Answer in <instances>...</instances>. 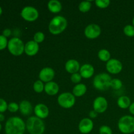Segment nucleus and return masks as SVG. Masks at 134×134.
Here are the masks:
<instances>
[{
	"label": "nucleus",
	"mask_w": 134,
	"mask_h": 134,
	"mask_svg": "<svg viewBox=\"0 0 134 134\" xmlns=\"http://www.w3.org/2000/svg\"><path fill=\"white\" fill-rule=\"evenodd\" d=\"M26 123L18 116H13L7 120L5 124L6 134H24L26 130Z\"/></svg>",
	"instance_id": "1"
},
{
	"label": "nucleus",
	"mask_w": 134,
	"mask_h": 134,
	"mask_svg": "<svg viewBox=\"0 0 134 134\" xmlns=\"http://www.w3.org/2000/svg\"><path fill=\"white\" fill-rule=\"evenodd\" d=\"M26 129L30 134H43L45 124L42 119L37 116H30L26 123Z\"/></svg>",
	"instance_id": "2"
},
{
	"label": "nucleus",
	"mask_w": 134,
	"mask_h": 134,
	"mask_svg": "<svg viewBox=\"0 0 134 134\" xmlns=\"http://www.w3.org/2000/svg\"><path fill=\"white\" fill-rule=\"evenodd\" d=\"M68 26V21L62 16H56L51 20L48 26L49 31L53 35H58L62 33Z\"/></svg>",
	"instance_id": "3"
},
{
	"label": "nucleus",
	"mask_w": 134,
	"mask_h": 134,
	"mask_svg": "<svg viewBox=\"0 0 134 134\" xmlns=\"http://www.w3.org/2000/svg\"><path fill=\"white\" fill-rule=\"evenodd\" d=\"M111 77L108 73H102L95 76L93 81V85L97 90L105 91L110 87Z\"/></svg>",
	"instance_id": "4"
},
{
	"label": "nucleus",
	"mask_w": 134,
	"mask_h": 134,
	"mask_svg": "<svg viewBox=\"0 0 134 134\" xmlns=\"http://www.w3.org/2000/svg\"><path fill=\"white\" fill-rule=\"evenodd\" d=\"M118 128L120 132L124 134H130L134 132V117L130 115L123 116L119 119Z\"/></svg>",
	"instance_id": "5"
},
{
	"label": "nucleus",
	"mask_w": 134,
	"mask_h": 134,
	"mask_svg": "<svg viewBox=\"0 0 134 134\" xmlns=\"http://www.w3.org/2000/svg\"><path fill=\"white\" fill-rule=\"evenodd\" d=\"M9 51L14 56H20L24 52L25 44L18 37H13L8 41Z\"/></svg>",
	"instance_id": "6"
},
{
	"label": "nucleus",
	"mask_w": 134,
	"mask_h": 134,
	"mask_svg": "<svg viewBox=\"0 0 134 134\" xmlns=\"http://www.w3.org/2000/svg\"><path fill=\"white\" fill-rule=\"evenodd\" d=\"M58 103L62 107L69 109L75 103V96L70 92H64L58 98Z\"/></svg>",
	"instance_id": "7"
},
{
	"label": "nucleus",
	"mask_w": 134,
	"mask_h": 134,
	"mask_svg": "<svg viewBox=\"0 0 134 134\" xmlns=\"http://www.w3.org/2000/svg\"><path fill=\"white\" fill-rule=\"evenodd\" d=\"M21 16L27 22H34L39 17V12L34 7L26 6L22 9Z\"/></svg>",
	"instance_id": "8"
},
{
	"label": "nucleus",
	"mask_w": 134,
	"mask_h": 134,
	"mask_svg": "<svg viewBox=\"0 0 134 134\" xmlns=\"http://www.w3.org/2000/svg\"><path fill=\"white\" fill-rule=\"evenodd\" d=\"M100 27L96 24L88 25L85 30V35L87 38L90 39H96L101 34Z\"/></svg>",
	"instance_id": "9"
},
{
	"label": "nucleus",
	"mask_w": 134,
	"mask_h": 134,
	"mask_svg": "<svg viewBox=\"0 0 134 134\" xmlns=\"http://www.w3.org/2000/svg\"><path fill=\"white\" fill-rule=\"evenodd\" d=\"M107 71L111 74H118L122 69V64L116 59H110L106 64Z\"/></svg>",
	"instance_id": "10"
},
{
	"label": "nucleus",
	"mask_w": 134,
	"mask_h": 134,
	"mask_svg": "<svg viewBox=\"0 0 134 134\" xmlns=\"http://www.w3.org/2000/svg\"><path fill=\"white\" fill-rule=\"evenodd\" d=\"M108 107V102L107 99L102 96H99L96 98L93 103L94 110L98 113H102L107 110Z\"/></svg>",
	"instance_id": "11"
},
{
	"label": "nucleus",
	"mask_w": 134,
	"mask_h": 134,
	"mask_svg": "<svg viewBox=\"0 0 134 134\" xmlns=\"http://www.w3.org/2000/svg\"><path fill=\"white\" fill-rule=\"evenodd\" d=\"M55 76V72L53 69L51 68H44L41 70L39 74V78L42 82H44L46 83L52 81Z\"/></svg>",
	"instance_id": "12"
},
{
	"label": "nucleus",
	"mask_w": 134,
	"mask_h": 134,
	"mask_svg": "<svg viewBox=\"0 0 134 134\" xmlns=\"http://www.w3.org/2000/svg\"><path fill=\"white\" fill-rule=\"evenodd\" d=\"M94 128V122L88 118H85L80 121L79 124V130L83 134H88L92 131Z\"/></svg>",
	"instance_id": "13"
},
{
	"label": "nucleus",
	"mask_w": 134,
	"mask_h": 134,
	"mask_svg": "<svg viewBox=\"0 0 134 134\" xmlns=\"http://www.w3.org/2000/svg\"><path fill=\"white\" fill-rule=\"evenodd\" d=\"M34 110L37 117L41 119H46L49 115L48 107L43 103H39L36 105Z\"/></svg>",
	"instance_id": "14"
},
{
	"label": "nucleus",
	"mask_w": 134,
	"mask_h": 134,
	"mask_svg": "<svg viewBox=\"0 0 134 134\" xmlns=\"http://www.w3.org/2000/svg\"><path fill=\"white\" fill-rule=\"evenodd\" d=\"M39 50V46L38 43L33 41H29L26 43L24 47V52L30 56H35L37 54Z\"/></svg>",
	"instance_id": "15"
},
{
	"label": "nucleus",
	"mask_w": 134,
	"mask_h": 134,
	"mask_svg": "<svg viewBox=\"0 0 134 134\" xmlns=\"http://www.w3.org/2000/svg\"><path fill=\"white\" fill-rule=\"evenodd\" d=\"M94 73V68L91 64H85L80 68V74L84 79H89L93 76Z\"/></svg>",
	"instance_id": "16"
},
{
	"label": "nucleus",
	"mask_w": 134,
	"mask_h": 134,
	"mask_svg": "<svg viewBox=\"0 0 134 134\" xmlns=\"http://www.w3.org/2000/svg\"><path fill=\"white\" fill-rule=\"evenodd\" d=\"M65 70L69 73H76L79 71V70H80V64L79 63L78 61H77L76 60H69L65 63Z\"/></svg>",
	"instance_id": "17"
},
{
	"label": "nucleus",
	"mask_w": 134,
	"mask_h": 134,
	"mask_svg": "<svg viewBox=\"0 0 134 134\" xmlns=\"http://www.w3.org/2000/svg\"><path fill=\"white\" fill-rule=\"evenodd\" d=\"M44 92L49 96H55L58 93L59 86L54 81L47 82L44 85Z\"/></svg>",
	"instance_id": "18"
},
{
	"label": "nucleus",
	"mask_w": 134,
	"mask_h": 134,
	"mask_svg": "<svg viewBox=\"0 0 134 134\" xmlns=\"http://www.w3.org/2000/svg\"><path fill=\"white\" fill-rule=\"evenodd\" d=\"M19 110L24 116H28L32 113L33 107L29 101L23 100L20 103Z\"/></svg>",
	"instance_id": "19"
},
{
	"label": "nucleus",
	"mask_w": 134,
	"mask_h": 134,
	"mask_svg": "<svg viewBox=\"0 0 134 134\" xmlns=\"http://www.w3.org/2000/svg\"><path fill=\"white\" fill-rule=\"evenodd\" d=\"M48 9L51 13H58L61 11L62 5L60 1L58 0H51L48 3Z\"/></svg>",
	"instance_id": "20"
},
{
	"label": "nucleus",
	"mask_w": 134,
	"mask_h": 134,
	"mask_svg": "<svg viewBox=\"0 0 134 134\" xmlns=\"http://www.w3.org/2000/svg\"><path fill=\"white\" fill-rule=\"evenodd\" d=\"M87 88L84 84L79 83L76 85L73 89V94L76 97H81L86 92Z\"/></svg>",
	"instance_id": "21"
},
{
	"label": "nucleus",
	"mask_w": 134,
	"mask_h": 134,
	"mask_svg": "<svg viewBox=\"0 0 134 134\" xmlns=\"http://www.w3.org/2000/svg\"><path fill=\"white\" fill-rule=\"evenodd\" d=\"M131 100L129 97L126 96H122L118 99L117 105L120 108L127 109L130 107L131 105Z\"/></svg>",
	"instance_id": "22"
},
{
	"label": "nucleus",
	"mask_w": 134,
	"mask_h": 134,
	"mask_svg": "<svg viewBox=\"0 0 134 134\" xmlns=\"http://www.w3.org/2000/svg\"><path fill=\"white\" fill-rule=\"evenodd\" d=\"M98 58L103 62H108L111 59V54L106 49H102L98 52Z\"/></svg>",
	"instance_id": "23"
},
{
	"label": "nucleus",
	"mask_w": 134,
	"mask_h": 134,
	"mask_svg": "<svg viewBox=\"0 0 134 134\" xmlns=\"http://www.w3.org/2000/svg\"><path fill=\"white\" fill-rule=\"evenodd\" d=\"M92 3L90 1H83L80 3L79 5V9L82 13H87L90 10Z\"/></svg>",
	"instance_id": "24"
},
{
	"label": "nucleus",
	"mask_w": 134,
	"mask_h": 134,
	"mask_svg": "<svg viewBox=\"0 0 134 134\" xmlns=\"http://www.w3.org/2000/svg\"><path fill=\"white\" fill-rule=\"evenodd\" d=\"M122 86V82L119 79H113L111 80L110 87L114 90H119Z\"/></svg>",
	"instance_id": "25"
},
{
	"label": "nucleus",
	"mask_w": 134,
	"mask_h": 134,
	"mask_svg": "<svg viewBox=\"0 0 134 134\" xmlns=\"http://www.w3.org/2000/svg\"><path fill=\"white\" fill-rule=\"evenodd\" d=\"M44 85H43V82L40 80L35 81L34 84V90L35 92L41 93L44 90Z\"/></svg>",
	"instance_id": "26"
},
{
	"label": "nucleus",
	"mask_w": 134,
	"mask_h": 134,
	"mask_svg": "<svg viewBox=\"0 0 134 134\" xmlns=\"http://www.w3.org/2000/svg\"><path fill=\"white\" fill-rule=\"evenodd\" d=\"M124 33L126 36L133 37L134 36V27L133 25H126L124 27Z\"/></svg>",
	"instance_id": "27"
},
{
	"label": "nucleus",
	"mask_w": 134,
	"mask_h": 134,
	"mask_svg": "<svg viewBox=\"0 0 134 134\" xmlns=\"http://www.w3.org/2000/svg\"><path fill=\"white\" fill-rule=\"evenodd\" d=\"M109 0H96L95 1V3L97 7L101 9H105L109 6L110 5Z\"/></svg>",
	"instance_id": "28"
},
{
	"label": "nucleus",
	"mask_w": 134,
	"mask_h": 134,
	"mask_svg": "<svg viewBox=\"0 0 134 134\" xmlns=\"http://www.w3.org/2000/svg\"><path fill=\"white\" fill-rule=\"evenodd\" d=\"M44 34L41 31H38V32L35 33V35L34 36V41L36 42L37 43H41L44 40Z\"/></svg>",
	"instance_id": "29"
},
{
	"label": "nucleus",
	"mask_w": 134,
	"mask_h": 134,
	"mask_svg": "<svg viewBox=\"0 0 134 134\" xmlns=\"http://www.w3.org/2000/svg\"><path fill=\"white\" fill-rule=\"evenodd\" d=\"M99 134H113V131L109 126L107 125H103L99 128Z\"/></svg>",
	"instance_id": "30"
},
{
	"label": "nucleus",
	"mask_w": 134,
	"mask_h": 134,
	"mask_svg": "<svg viewBox=\"0 0 134 134\" xmlns=\"http://www.w3.org/2000/svg\"><path fill=\"white\" fill-rule=\"evenodd\" d=\"M82 78V77H81L80 73H73V74H72L71 76V81L73 83H76L77 85V84H79V82H81Z\"/></svg>",
	"instance_id": "31"
},
{
	"label": "nucleus",
	"mask_w": 134,
	"mask_h": 134,
	"mask_svg": "<svg viewBox=\"0 0 134 134\" xmlns=\"http://www.w3.org/2000/svg\"><path fill=\"white\" fill-rule=\"evenodd\" d=\"M8 110L12 113L16 112L18 110H19V105H18L15 102L10 103L8 105Z\"/></svg>",
	"instance_id": "32"
},
{
	"label": "nucleus",
	"mask_w": 134,
	"mask_h": 134,
	"mask_svg": "<svg viewBox=\"0 0 134 134\" xmlns=\"http://www.w3.org/2000/svg\"><path fill=\"white\" fill-rule=\"evenodd\" d=\"M8 45V41L7 37L3 35H0V50H3Z\"/></svg>",
	"instance_id": "33"
},
{
	"label": "nucleus",
	"mask_w": 134,
	"mask_h": 134,
	"mask_svg": "<svg viewBox=\"0 0 134 134\" xmlns=\"http://www.w3.org/2000/svg\"><path fill=\"white\" fill-rule=\"evenodd\" d=\"M8 109L7 102L2 98H0V113H3Z\"/></svg>",
	"instance_id": "34"
},
{
	"label": "nucleus",
	"mask_w": 134,
	"mask_h": 134,
	"mask_svg": "<svg viewBox=\"0 0 134 134\" xmlns=\"http://www.w3.org/2000/svg\"><path fill=\"white\" fill-rule=\"evenodd\" d=\"M10 34H11V30L10 29H5L3 31V35L5 36V37L10 36Z\"/></svg>",
	"instance_id": "35"
},
{
	"label": "nucleus",
	"mask_w": 134,
	"mask_h": 134,
	"mask_svg": "<svg viewBox=\"0 0 134 134\" xmlns=\"http://www.w3.org/2000/svg\"><path fill=\"white\" fill-rule=\"evenodd\" d=\"M97 115H98V113L94 111V110L91 111L90 112V116L91 118H96L97 116Z\"/></svg>",
	"instance_id": "36"
},
{
	"label": "nucleus",
	"mask_w": 134,
	"mask_h": 134,
	"mask_svg": "<svg viewBox=\"0 0 134 134\" xmlns=\"http://www.w3.org/2000/svg\"><path fill=\"white\" fill-rule=\"evenodd\" d=\"M129 111L132 115H134V102L133 103H131L130 106L129 107Z\"/></svg>",
	"instance_id": "37"
},
{
	"label": "nucleus",
	"mask_w": 134,
	"mask_h": 134,
	"mask_svg": "<svg viewBox=\"0 0 134 134\" xmlns=\"http://www.w3.org/2000/svg\"><path fill=\"white\" fill-rule=\"evenodd\" d=\"M4 119H5V116H4V115H3L2 114L0 113V122L3 121Z\"/></svg>",
	"instance_id": "38"
},
{
	"label": "nucleus",
	"mask_w": 134,
	"mask_h": 134,
	"mask_svg": "<svg viewBox=\"0 0 134 134\" xmlns=\"http://www.w3.org/2000/svg\"><path fill=\"white\" fill-rule=\"evenodd\" d=\"M1 14H2V8L0 7V15H1Z\"/></svg>",
	"instance_id": "39"
},
{
	"label": "nucleus",
	"mask_w": 134,
	"mask_h": 134,
	"mask_svg": "<svg viewBox=\"0 0 134 134\" xmlns=\"http://www.w3.org/2000/svg\"><path fill=\"white\" fill-rule=\"evenodd\" d=\"M132 24H133V26L134 27V17L133 18V20H132Z\"/></svg>",
	"instance_id": "40"
},
{
	"label": "nucleus",
	"mask_w": 134,
	"mask_h": 134,
	"mask_svg": "<svg viewBox=\"0 0 134 134\" xmlns=\"http://www.w3.org/2000/svg\"><path fill=\"white\" fill-rule=\"evenodd\" d=\"M1 124H0V131H1Z\"/></svg>",
	"instance_id": "41"
}]
</instances>
